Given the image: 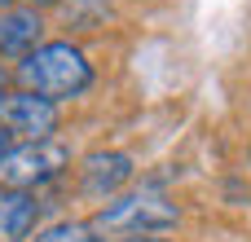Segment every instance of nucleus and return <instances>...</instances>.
Instances as JSON below:
<instances>
[{
    "instance_id": "obj_10",
    "label": "nucleus",
    "mask_w": 251,
    "mask_h": 242,
    "mask_svg": "<svg viewBox=\"0 0 251 242\" xmlns=\"http://www.w3.org/2000/svg\"><path fill=\"white\" fill-rule=\"evenodd\" d=\"M9 150H13V132H9V128H0V159H4Z\"/></svg>"
},
{
    "instance_id": "obj_2",
    "label": "nucleus",
    "mask_w": 251,
    "mask_h": 242,
    "mask_svg": "<svg viewBox=\"0 0 251 242\" xmlns=\"http://www.w3.org/2000/svg\"><path fill=\"white\" fill-rule=\"evenodd\" d=\"M181 220V212H176V203H168L163 194H154V190H137V194H115L110 203H101L97 207V216L88 220L97 234L106 229V234H163V229H172Z\"/></svg>"
},
{
    "instance_id": "obj_8",
    "label": "nucleus",
    "mask_w": 251,
    "mask_h": 242,
    "mask_svg": "<svg viewBox=\"0 0 251 242\" xmlns=\"http://www.w3.org/2000/svg\"><path fill=\"white\" fill-rule=\"evenodd\" d=\"M106 18H110L106 0H66V26H75V31H93Z\"/></svg>"
},
{
    "instance_id": "obj_6",
    "label": "nucleus",
    "mask_w": 251,
    "mask_h": 242,
    "mask_svg": "<svg viewBox=\"0 0 251 242\" xmlns=\"http://www.w3.org/2000/svg\"><path fill=\"white\" fill-rule=\"evenodd\" d=\"M44 44L40 9H0V57H26Z\"/></svg>"
},
{
    "instance_id": "obj_5",
    "label": "nucleus",
    "mask_w": 251,
    "mask_h": 242,
    "mask_svg": "<svg viewBox=\"0 0 251 242\" xmlns=\"http://www.w3.org/2000/svg\"><path fill=\"white\" fill-rule=\"evenodd\" d=\"M128 181H132V159H128L124 150H97V154H88L84 168H79V185H84V194L106 198V203H110Z\"/></svg>"
},
{
    "instance_id": "obj_11",
    "label": "nucleus",
    "mask_w": 251,
    "mask_h": 242,
    "mask_svg": "<svg viewBox=\"0 0 251 242\" xmlns=\"http://www.w3.org/2000/svg\"><path fill=\"white\" fill-rule=\"evenodd\" d=\"M115 242H168V238H154V234H128V238H115Z\"/></svg>"
},
{
    "instance_id": "obj_13",
    "label": "nucleus",
    "mask_w": 251,
    "mask_h": 242,
    "mask_svg": "<svg viewBox=\"0 0 251 242\" xmlns=\"http://www.w3.org/2000/svg\"><path fill=\"white\" fill-rule=\"evenodd\" d=\"M4 79H9V75H4V66H0V97H4Z\"/></svg>"
},
{
    "instance_id": "obj_14",
    "label": "nucleus",
    "mask_w": 251,
    "mask_h": 242,
    "mask_svg": "<svg viewBox=\"0 0 251 242\" xmlns=\"http://www.w3.org/2000/svg\"><path fill=\"white\" fill-rule=\"evenodd\" d=\"M9 4H13V0H0V9H9Z\"/></svg>"
},
{
    "instance_id": "obj_3",
    "label": "nucleus",
    "mask_w": 251,
    "mask_h": 242,
    "mask_svg": "<svg viewBox=\"0 0 251 242\" xmlns=\"http://www.w3.org/2000/svg\"><path fill=\"white\" fill-rule=\"evenodd\" d=\"M66 163H71V150L66 145H57V141H22V145H13L0 159V185L31 190V185L53 181Z\"/></svg>"
},
{
    "instance_id": "obj_4",
    "label": "nucleus",
    "mask_w": 251,
    "mask_h": 242,
    "mask_svg": "<svg viewBox=\"0 0 251 242\" xmlns=\"http://www.w3.org/2000/svg\"><path fill=\"white\" fill-rule=\"evenodd\" d=\"M0 128H9L22 141H53L57 132V101L40 97V93H4L0 97Z\"/></svg>"
},
{
    "instance_id": "obj_1",
    "label": "nucleus",
    "mask_w": 251,
    "mask_h": 242,
    "mask_svg": "<svg viewBox=\"0 0 251 242\" xmlns=\"http://www.w3.org/2000/svg\"><path fill=\"white\" fill-rule=\"evenodd\" d=\"M13 79L26 93H40L49 101H66V97H79V93L93 88V62L84 57L79 44L49 40L13 66Z\"/></svg>"
},
{
    "instance_id": "obj_9",
    "label": "nucleus",
    "mask_w": 251,
    "mask_h": 242,
    "mask_svg": "<svg viewBox=\"0 0 251 242\" xmlns=\"http://www.w3.org/2000/svg\"><path fill=\"white\" fill-rule=\"evenodd\" d=\"M35 242H97V229L88 220H57V225L40 229Z\"/></svg>"
},
{
    "instance_id": "obj_7",
    "label": "nucleus",
    "mask_w": 251,
    "mask_h": 242,
    "mask_svg": "<svg viewBox=\"0 0 251 242\" xmlns=\"http://www.w3.org/2000/svg\"><path fill=\"white\" fill-rule=\"evenodd\" d=\"M35 212H40V203H35L26 190H9V185H0V242L31 238V229H35Z\"/></svg>"
},
{
    "instance_id": "obj_12",
    "label": "nucleus",
    "mask_w": 251,
    "mask_h": 242,
    "mask_svg": "<svg viewBox=\"0 0 251 242\" xmlns=\"http://www.w3.org/2000/svg\"><path fill=\"white\" fill-rule=\"evenodd\" d=\"M40 4H57V0H31V9H40Z\"/></svg>"
}]
</instances>
